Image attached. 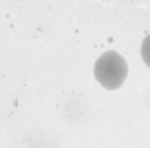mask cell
<instances>
[{"label":"cell","instance_id":"1","mask_svg":"<svg viewBox=\"0 0 150 148\" xmlns=\"http://www.w3.org/2000/svg\"><path fill=\"white\" fill-rule=\"evenodd\" d=\"M93 76L105 90H117L128 78V64L121 54L109 50L97 59Z\"/></svg>","mask_w":150,"mask_h":148},{"label":"cell","instance_id":"2","mask_svg":"<svg viewBox=\"0 0 150 148\" xmlns=\"http://www.w3.org/2000/svg\"><path fill=\"white\" fill-rule=\"evenodd\" d=\"M142 59H143V62L150 67V35L145 36V40H143V43H142Z\"/></svg>","mask_w":150,"mask_h":148}]
</instances>
